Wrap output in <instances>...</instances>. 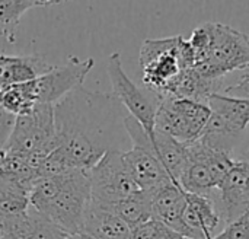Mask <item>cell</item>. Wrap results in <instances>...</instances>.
Listing matches in <instances>:
<instances>
[{
	"label": "cell",
	"mask_w": 249,
	"mask_h": 239,
	"mask_svg": "<svg viewBox=\"0 0 249 239\" xmlns=\"http://www.w3.org/2000/svg\"><path fill=\"white\" fill-rule=\"evenodd\" d=\"M120 107L112 93L92 92L83 86L54 105L55 150L73 169L90 171L107 152L118 149L114 133Z\"/></svg>",
	"instance_id": "obj_1"
},
{
	"label": "cell",
	"mask_w": 249,
	"mask_h": 239,
	"mask_svg": "<svg viewBox=\"0 0 249 239\" xmlns=\"http://www.w3.org/2000/svg\"><path fill=\"white\" fill-rule=\"evenodd\" d=\"M90 202L89 171L83 169L39 178L29 190L31 207L67 235L83 232Z\"/></svg>",
	"instance_id": "obj_2"
},
{
	"label": "cell",
	"mask_w": 249,
	"mask_h": 239,
	"mask_svg": "<svg viewBox=\"0 0 249 239\" xmlns=\"http://www.w3.org/2000/svg\"><path fill=\"white\" fill-rule=\"evenodd\" d=\"M57 149L54 105L39 104L29 114L15 117L4 150L45 158Z\"/></svg>",
	"instance_id": "obj_3"
},
{
	"label": "cell",
	"mask_w": 249,
	"mask_h": 239,
	"mask_svg": "<svg viewBox=\"0 0 249 239\" xmlns=\"http://www.w3.org/2000/svg\"><path fill=\"white\" fill-rule=\"evenodd\" d=\"M182 35L146 39L140 48V67L143 83L158 98H166L172 85L182 72L179 64V45Z\"/></svg>",
	"instance_id": "obj_4"
},
{
	"label": "cell",
	"mask_w": 249,
	"mask_h": 239,
	"mask_svg": "<svg viewBox=\"0 0 249 239\" xmlns=\"http://www.w3.org/2000/svg\"><path fill=\"white\" fill-rule=\"evenodd\" d=\"M123 124L131 140V149L123 152V159L140 191L153 194L156 190L174 183L156 156L150 137L143 127L130 115L124 118Z\"/></svg>",
	"instance_id": "obj_5"
},
{
	"label": "cell",
	"mask_w": 249,
	"mask_h": 239,
	"mask_svg": "<svg viewBox=\"0 0 249 239\" xmlns=\"http://www.w3.org/2000/svg\"><path fill=\"white\" fill-rule=\"evenodd\" d=\"M248 67V37L232 26L212 22V44L207 58L193 69L207 79H223L226 73Z\"/></svg>",
	"instance_id": "obj_6"
},
{
	"label": "cell",
	"mask_w": 249,
	"mask_h": 239,
	"mask_svg": "<svg viewBox=\"0 0 249 239\" xmlns=\"http://www.w3.org/2000/svg\"><path fill=\"white\" fill-rule=\"evenodd\" d=\"M93 64L95 61L90 57L86 60L70 57L66 64L54 66L48 73L31 82L20 83L22 92L32 107L39 104L55 105L71 91L83 86Z\"/></svg>",
	"instance_id": "obj_7"
},
{
	"label": "cell",
	"mask_w": 249,
	"mask_h": 239,
	"mask_svg": "<svg viewBox=\"0 0 249 239\" xmlns=\"http://www.w3.org/2000/svg\"><path fill=\"white\" fill-rule=\"evenodd\" d=\"M92 203L111 209L140 191L123 159V150L112 149L89 171Z\"/></svg>",
	"instance_id": "obj_8"
},
{
	"label": "cell",
	"mask_w": 249,
	"mask_h": 239,
	"mask_svg": "<svg viewBox=\"0 0 249 239\" xmlns=\"http://www.w3.org/2000/svg\"><path fill=\"white\" fill-rule=\"evenodd\" d=\"M210 115L207 105L182 98H159L155 130L182 145H190L201 136Z\"/></svg>",
	"instance_id": "obj_9"
},
{
	"label": "cell",
	"mask_w": 249,
	"mask_h": 239,
	"mask_svg": "<svg viewBox=\"0 0 249 239\" xmlns=\"http://www.w3.org/2000/svg\"><path fill=\"white\" fill-rule=\"evenodd\" d=\"M107 72L112 86V96L123 105L147 133L149 137L155 133V120L159 105L156 95L146 93L140 89L124 72L120 53H112L107 63Z\"/></svg>",
	"instance_id": "obj_10"
},
{
	"label": "cell",
	"mask_w": 249,
	"mask_h": 239,
	"mask_svg": "<svg viewBox=\"0 0 249 239\" xmlns=\"http://www.w3.org/2000/svg\"><path fill=\"white\" fill-rule=\"evenodd\" d=\"M185 204L187 193L179 185L171 183L152 194V219L185 239H194L184 223Z\"/></svg>",
	"instance_id": "obj_11"
},
{
	"label": "cell",
	"mask_w": 249,
	"mask_h": 239,
	"mask_svg": "<svg viewBox=\"0 0 249 239\" xmlns=\"http://www.w3.org/2000/svg\"><path fill=\"white\" fill-rule=\"evenodd\" d=\"M184 223L194 239H212L220 225V215L209 197L187 193Z\"/></svg>",
	"instance_id": "obj_12"
},
{
	"label": "cell",
	"mask_w": 249,
	"mask_h": 239,
	"mask_svg": "<svg viewBox=\"0 0 249 239\" xmlns=\"http://www.w3.org/2000/svg\"><path fill=\"white\" fill-rule=\"evenodd\" d=\"M50 64L41 55H0V89L31 82L50 70Z\"/></svg>",
	"instance_id": "obj_13"
},
{
	"label": "cell",
	"mask_w": 249,
	"mask_h": 239,
	"mask_svg": "<svg viewBox=\"0 0 249 239\" xmlns=\"http://www.w3.org/2000/svg\"><path fill=\"white\" fill-rule=\"evenodd\" d=\"M222 85L223 79H207L194 69H188L179 73L166 98H182L207 105L212 95L222 93L220 91H225Z\"/></svg>",
	"instance_id": "obj_14"
},
{
	"label": "cell",
	"mask_w": 249,
	"mask_h": 239,
	"mask_svg": "<svg viewBox=\"0 0 249 239\" xmlns=\"http://www.w3.org/2000/svg\"><path fill=\"white\" fill-rule=\"evenodd\" d=\"M0 238L67 239V234L32 209V212L28 210L22 218H19L15 223H12L0 235Z\"/></svg>",
	"instance_id": "obj_15"
},
{
	"label": "cell",
	"mask_w": 249,
	"mask_h": 239,
	"mask_svg": "<svg viewBox=\"0 0 249 239\" xmlns=\"http://www.w3.org/2000/svg\"><path fill=\"white\" fill-rule=\"evenodd\" d=\"M83 232L95 239H130L131 229L114 212L90 202Z\"/></svg>",
	"instance_id": "obj_16"
},
{
	"label": "cell",
	"mask_w": 249,
	"mask_h": 239,
	"mask_svg": "<svg viewBox=\"0 0 249 239\" xmlns=\"http://www.w3.org/2000/svg\"><path fill=\"white\" fill-rule=\"evenodd\" d=\"M150 142L165 171L168 172L171 180L177 185H179V177L187 162V146L159 130H155Z\"/></svg>",
	"instance_id": "obj_17"
},
{
	"label": "cell",
	"mask_w": 249,
	"mask_h": 239,
	"mask_svg": "<svg viewBox=\"0 0 249 239\" xmlns=\"http://www.w3.org/2000/svg\"><path fill=\"white\" fill-rule=\"evenodd\" d=\"M42 158H34L16 152H6L0 166V178L20 185L28 193L39 180L38 166Z\"/></svg>",
	"instance_id": "obj_18"
},
{
	"label": "cell",
	"mask_w": 249,
	"mask_h": 239,
	"mask_svg": "<svg viewBox=\"0 0 249 239\" xmlns=\"http://www.w3.org/2000/svg\"><path fill=\"white\" fill-rule=\"evenodd\" d=\"M31 207L29 193L18 184L0 178V235Z\"/></svg>",
	"instance_id": "obj_19"
},
{
	"label": "cell",
	"mask_w": 249,
	"mask_h": 239,
	"mask_svg": "<svg viewBox=\"0 0 249 239\" xmlns=\"http://www.w3.org/2000/svg\"><path fill=\"white\" fill-rule=\"evenodd\" d=\"M187 146V145H185ZM179 187L190 194L209 197L213 191H217V184L209 169V166L197 156L187 152L185 168L179 177Z\"/></svg>",
	"instance_id": "obj_20"
},
{
	"label": "cell",
	"mask_w": 249,
	"mask_h": 239,
	"mask_svg": "<svg viewBox=\"0 0 249 239\" xmlns=\"http://www.w3.org/2000/svg\"><path fill=\"white\" fill-rule=\"evenodd\" d=\"M55 0H0V35L10 44L16 42V31L25 12L34 7H47Z\"/></svg>",
	"instance_id": "obj_21"
},
{
	"label": "cell",
	"mask_w": 249,
	"mask_h": 239,
	"mask_svg": "<svg viewBox=\"0 0 249 239\" xmlns=\"http://www.w3.org/2000/svg\"><path fill=\"white\" fill-rule=\"evenodd\" d=\"M207 107L239 131H244L249 124V99L214 93L209 98Z\"/></svg>",
	"instance_id": "obj_22"
},
{
	"label": "cell",
	"mask_w": 249,
	"mask_h": 239,
	"mask_svg": "<svg viewBox=\"0 0 249 239\" xmlns=\"http://www.w3.org/2000/svg\"><path fill=\"white\" fill-rule=\"evenodd\" d=\"M109 210L114 212L123 222H125L130 229H133L152 221V194L139 191L117 203Z\"/></svg>",
	"instance_id": "obj_23"
},
{
	"label": "cell",
	"mask_w": 249,
	"mask_h": 239,
	"mask_svg": "<svg viewBox=\"0 0 249 239\" xmlns=\"http://www.w3.org/2000/svg\"><path fill=\"white\" fill-rule=\"evenodd\" d=\"M241 133L242 131L236 130L226 120H223L222 117L212 112V115L207 121V126L203 130L198 140L214 150L232 153L235 142L238 140Z\"/></svg>",
	"instance_id": "obj_24"
},
{
	"label": "cell",
	"mask_w": 249,
	"mask_h": 239,
	"mask_svg": "<svg viewBox=\"0 0 249 239\" xmlns=\"http://www.w3.org/2000/svg\"><path fill=\"white\" fill-rule=\"evenodd\" d=\"M223 234L229 239H249V209L235 221L226 223Z\"/></svg>",
	"instance_id": "obj_25"
},
{
	"label": "cell",
	"mask_w": 249,
	"mask_h": 239,
	"mask_svg": "<svg viewBox=\"0 0 249 239\" xmlns=\"http://www.w3.org/2000/svg\"><path fill=\"white\" fill-rule=\"evenodd\" d=\"M223 92H225V95H229V96L249 99V69L245 70V73H244V76L241 77L239 82L225 88Z\"/></svg>",
	"instance_id": "obj_26"
},
{
	"label": "cell",
	"mask_w": 249,
	"mask_h": 239,
	"mask_svg": "<svg viewBox=\"0 0 249 239\" xmlns=\"http://www.w3.org/2000/svg\"><path fill=\"white\" fill-rule=\"evenodd\" d=\"M159 228V222L156 221H149L146 223H142L136 228L131 229L130 239H153Z\"/></svg>",
	"instance_id": "obj_27"
},
{
	"label": "cell",
	"mask_w": 249,
	"mask_h": 239,
	"mask_svg": "<svg viewBox=\"0 0 249 239\" xmlns=\"http://www.w3.org/2000/svg\"><path fill=\"white\" fill-rule=\"evenodd\" d=\"M13 121H15V117L7 114L0 107V143L6 145V140H7V137L12 131V127H13Z\"/></svg>",
	"instance_id": "obj_28"
},
{
	"label": "cell",
	"mask_w": 249,
	"mask_h": 239,
	"mask_svg": "<svg viewBox=\"0 0 249 239\" xmlns=\"http://www.w3.org/2000/svg\"><path fill=\"white\" fill-rule=\"evenodd\" d=\"M153 239H185L184 237H181L179 234L171 231L169 228L163 226L162 223H159V228H158V232L155 235Z\"/></svg>",
	"instance_id": "obj_29"
},
{
	"label": "cell",
	"mask_w": 249,
	"mask_h": 239,
	"mask_svg": "<svg viewBox=\"0 0 249 239\" xmlns=\"http://www.w3.org/2000/svg\"><path fill=\"white\" fill-rule=\"evenodd\" d=\"M239 158L244 161V164H245V166H247V171H248V196H249V150L244 152Z\"/></svg>",
	"instance_id": "obj_30"
},
{
	"label": "cell",
	"mask_w": 249,
	"mask_h": 239,
	"mask_svg": "<svg viewBox=\"0 0 249 239\" xmlns=\"http://www.w3.org/2000/svg\"><path fill=\"white\" fill-rule=\"evenodd\" d=\"M67 239H95L92 238L90 235L82 232V234H73V235H67Z\"/></svg>",
	"instance_id": "obj_31"
},
{
	"label": "cell",
	"mask_w": 249,
	"mask_h": 239,
	"mask_svg": "<svg viewBox=\"0 0 249 239\" xmlns=\"http://www.w3.org/2000/svg\"><path fill=\"white\" fill-rule=\"evenodd\" d=\"M3 158H4V143H0V166H1Z\"/></svg>",
	"instance_id": "obj_32"
},
{
	"label": "cell",
	"mask_w": 249,
	"mask_h": 239,
	"mask_svg": "<svg viewBox=\"0 0 249 239\" xmlns=\"http://www.w3.org/2000/svg\"><path fill=\"white\" fill-rule=\"evenodd\" d=\"M212 239H229V238H228V237H226V235H225V234L222 232V234H219V235L213 237V238H212Z\"/></svg>",
	"instance_id": "obj_33"
}]
</instances>
